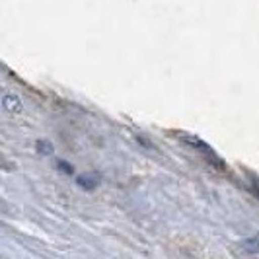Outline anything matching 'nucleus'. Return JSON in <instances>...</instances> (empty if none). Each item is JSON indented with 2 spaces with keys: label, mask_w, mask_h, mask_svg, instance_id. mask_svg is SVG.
<instances>
[{
  "label": "nucleus",
  "mask_w": 259,
  "mask_h": 259,
  "mask_svg": "<svg viewBox=\"0 0 259 259\" xmlns=\"http://www.w3.org/2000/svg\"><path fill=\"white\" fill-rule=\"evenodd\" d=\"M180 139H182L183 143H187V144H191V146H195V148H199V152H205L208 158H214V152H212V148H210V146H208L205 141L197 139V137H193V135H187V133H180Z\"/></svg>",
  "instance_id": "obj_1"
},
{
  "label": "nucleus",
  "mask_w": 259,
  "mask_h": 259,
  "mask_svg": "<svg viewBox=\"0 0 259 259\" xmlns=\"http://www.w3.org/2000/svg\"><path fill=\"white\" fill-rule=\"evenodd\" d=\"M238 253H244V255H255L259 253V232L247 240H242L238 244Z\"/></svg>",
  "instance_id": "obj_2"
},
{
  "label": "nucleus",
  "mask_w": 259,
  "mask_h": 259,
  "mask_svg": "<svg viewBox=\"0 0 259 259\" xmlns=\"http://www.w3.org/2000/svg\"><path fill=\"white\" fill-rule=\"evenodd\" d=\"M76 183L82 187V189H94V187H98V183H100V176L98 174H82V176H78L76 178Z\"/></svg>",
  "instance_id": "obj_3"
},
{
  "label": "nucleus",
  "mask_w": 259,
  "mask_h": 259,
  "mask_svg": "<svg viewBox=\"0 0 259 259\" xmlns=\"http://www.w3.org/2000/svg\"><path fill=\"white\" fill-rule=\"evenodd\" d=\"M2 107H4L6 111H10V113H18V111H22V100H20L18 96L8 94V96L2 98Z\"/></svg>",
  "instance_id": "obj_4"
},
{
  "label": "nucleus",
  "mask_w": 259,
  "mask_h": 259,
  "mask_svg": "<svg viewBox=\"0 0 259 259\" xmlns=\"http://www.w3.org/2000/svg\"><path fill=\"white\" fill-rule=\"evenodd\" d=\"M37 148H39V152H41V154H53V144L47 143V141H39Z\"/></svg>",
  "instance_id": "obj_5"
},
{
  "label": "nucleus",
  "mask_w": 259,
  "mask_h": 259,
  "mask_svg": "<svg viewBox=\"0 0 259 259\" xmlns=\"http://www.w3.org/2000/svg\"><path fill=\"white\" fill-rule=\"evenodd\" d=\"M59 168H61V169L65 168V171H66V174H72V168H70V166H68V164H66V162H59Z\"/></svg>",
  "instance_id": "obj_6"
},
{
  "label": "nucleus",
  "mask_w": 259,
  "mask_h": 259,
  "mask_svg": "<svg viewBox=\"0 0 259 259\" xmlns=\"http://www.w3.org/2000/svg\"><path fill=\"white\" fill-rule=\"evenodd\" d=\"M253 191H255V195L259 197V183H253Z\"/></svg>",
  "instance_id": "obj_7"
}]
</instances>
